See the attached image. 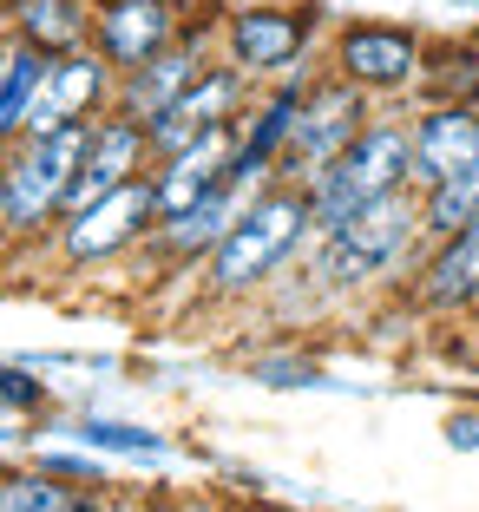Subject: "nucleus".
<instances>
[{
	"instance_id": "nucleus-6",
	"label": "nucleus",
	"mask_w": 479,
	"mask_h": 512,
	"mask_svg": "<svg viewBox=\"0 0 479 512\" xmlns=\"http://www.w3.org/2000/svg\"><path fill=\"white\" fill-rule=\"evenodd\" d=\"M322 60L361 86L375 106H414V86H420V66H427V33L414 20H335Z\"/></svg>"
},
{
	"instance_id": "nucleus-9",
	"label": "nucleus",
	"mask_w": 479,
	"mask_h": 512,
	"mask_svg": "<svg viewBox=\"0 0 479 512\" xmlns=\"http://www.w3.org/2000/svg\"><path fill=\"white\" fill-rule=\"evenodd\" d=\"M270 184H276V178H263V171H230V178L217 184L210 197H197L191 211L158 217L138 256H145L151 270H165V276H197V263H204V256L230 237V224L250 211V197L270 191Z\"/></svg>"
},
{
	"instance_id": "nucleus-19",
	"label": "nucleus",
	"mask_w": 479,
	"mask_h": 512,
	"mask_svg": "<svg viewBox=\"0 0 479 512\" xmlns=\"http://www.w3.org/2000/svg\"><path fill=\"white\" fill-rule=\"evenodd\" d=\"M414 106H479V40H466V33L427 40Z\"/></svg>"
},
{
	"instance_id": "nucleus-20",
	"label": "nucleus",
	"mask_w": 479,
	"mask_h": 512,
	"mask_svg": "<svg viewBox=\"0 0 479 512\" xmlns=\"http://www.w3.org/2000/svg\"><path fill=\"white\" fill-rule=\"evenodd\" d=\"M46 60H53V53L14 40V33H0V151L27 138V112H33V92H40V79H46Z\"/></svg>"
},
{
	"instance_id": "nucleus-8",
	"label": "nucleus",
	"mask_w": 479,
	"mask_h": 512,
	"mask_svg": "<svg viewBox=\"0 0 479 512\" xmlns=\"http://www.w3.org/2000/svg\"><path fill=\"white\" fill-rule=\"evenodd\" d=\"M375 112L381 106L368 99V92L348 86V79L322 60V66H315V79H309V92H302L296 132H289V151H283V165H276V178H283V184H315L361 138V125L375 119Z\"/></svg>"
},
{
	"instance_id": "nucleus-27",
	"label": "nucleus",
	"mask_w": 479,
	"mask_h": 512,
	"mask_svg": "<svg viewBox=\"0 0 479 512\" xmlns=\"http://www.w3.org/2000/svg\"><path fill=\"white\" fill-rule=\"evenodd\" d=\"M86 512H125V506L105 493V486H92V493H86Z\"/></svg>"
},
{
	"instance_id": "nucleus-10",
	"label": "nucleus",
	"mask_w": 479,
	"mask_h": 512,
	"mask_svg": "<svg viewBox=\"0 0 479 512\" xmlns=\"http://www.w3.org/2000/svg\"><path fill=\"white\" fill-rule=\"evenodd\" d=\"M217 20H224V0H197L191 27H184L165 53H151L145 66H125V73H119L112 112H125V119H138V125L165 119V112L178 106V92L217 60Z\"/></svg>"
},
{
	"instance_id": "nucleus-22",
	"label": "nucleus",
	"mask_w": 479,
	"mask_h": 512,
	"mask_svg": "<svg viewBox=\"0 0 479 512\" xmlns=\"http://www.w3.org/2000/svg\"><path fill=\"white\" fill-rule=\"evenodd\" d=\"M73 440L92 453H112V460H165L171 440L151 434V427L138 421H105V414H86V421H73Z\"/></svg>"
},
{
	"instance_id": "nucleus-3",
	"label": "nucleus",
	"mask_w": 479,
	"mask_h": 512,
	"mask_svg": "<svg viewBox=\"0 0 479 512\" xmlns=\"http://www.w3.org/2000/svg\"><path fill=\"white\" fill-rule=\"evenodd\" d=\"M335 14L322 0H224L217 20V60L250 73L256 86L296 73V66L322 60Z\"/></svg>"
},
{
	"instance_id": "nucleus-11",
	"label": "nucleus",
	"mask_w": 479,
	"mask_h": 512,
	"mask_svg": "<svg viewBox=\"0 0 479 512\" xmlns=\"http://www.w3.org/2000/svg\"><path fill=\"white\" fill-rule=\"evenodd\" d=\"M250 99H256V79L250 73H237L230 60H210L204 73L178 92V106H171L165 119L145 125V132H151V158H171V151L191 145V138L217 132V125H237L243 112H250Z\"/></svg>"
},
{
	"instance_id": "nucleus-7",
	"label": "nucleus",
	"mask_w": 479,
	"mask_h": 512,
	"mask_svg": "<svg viewBox=\"0 0 479 512\" xmlns=\"http://www.w3.org/2000/svg\"><path fill=\"white\" fill-rule=\"evenodd\" d=\"M151 224H158V191H151V171H145V178L119 184V191H105L99 204H86V211H66L40 250L53 256L60 270L86 276V270H105V263H119V256L145 250Z\"/></svg>"
},
{
	"instance_id": "nucleus-16",
	"label": "nucleus",
	"mask_w": 479,
	"mask_h": 512,
	"mask_svg": "<svg viewBox=\"0 0 479 512\" xmlns=\"http://www.w3.org/2000/svg\"><path fill=\"white\" fill-rule=\"evenodd\" d=\"M407 125H414V191H434L479 165V106H407Z\"/></svg>"
},
{
	"instance_id": "nucleus-15",
	"label": "nucleus",
	"mask_w": 479,
	"mask_h": 512,
	"mask_svg": "<svg viewBox=\"0 0 479 512\" xmlns=\"http://www.w3.org/2000/svg\"><path fill=\"white\" fill-rule=\"evenodd\" d=\"M145 171H151V132L138 119H125V112H99V119H92V145H86V158H79V178H73V191H66V211H86L105 191L145 178Z\"/></svg>"
},
{
	"instance_id": "nucleus-23",
	"label": "nucleus",
	"mask_w": 479,
	"mask_h": 512,
	"mask_svg": "<svg viewBox=\"0 0 479 512\" xmlns=\"http://www.w3.org/2000/svg\"><path fill=\"white\" fill-rule=\"evenodd\" d=\"M46 401H53V388L33 368L0 362V421H33V414H46Z\"/></svg>"
},
{
	"instance_id": "nucleus-17",
	"label": "nucleus",
	"mask_w": 479,
	"mask_h": 512,
	"mask_svg": "<svg viewBox=\"0 0 479 512\" xmlns=\"http://www.w3.org/2000/svg\"><path fill=\"white\" fill-rule=\"evenodd\" d=\"M230 158H237V125H217V132L178 145L171 158H151V191H158V217L191 211L197 197H210L230 178Z\"/></svg>"
},
{
	"instance_id": "nucleus-14",
	"label": "nucleus",
	"mask_w": 479,
	"mask_h": 512,
	"mask_svg": "<svg viewBox=\"0 0 479 512\" xmlns=\"http://www.w3.org/2000/svg\"><path fill=\"white\" fill-rule=\"evenodd\" d=\"M197 0H92V46L119 66H145L191 27Z\"/></svg>"
},
{
	"instance_id": "nucleus-13",
	"label": "nucleus",
	"mask_w": 479,
	"mask_h": 512,
	"mask_svg": "<svg viewBox=\"0 0 479 512\" xmlns=\"http://www.w3.org/2000/svg\"><path fill=\"white\" fill-rule=\"evenodd\" d=\"M407 309H420L434 322H453V316L479 309V217L420 250V263L407 270Z\"/></svg>"
},
{
	"instance_id": "nucleus-28",
	"label": "nucleus",
	"mask_w": 479,
	"mask_h": 512,
	"mask_svg": "<svg viewBox=\"0 0 479 512\" xmlns=\"http://www.w3.org/2000/svg\"><path fill=\"white\" fill-rule=\"evenodd\" d=\"M0 243H7V184H0Z\"/></svg>"
},
{
	"instance_id": "nucleus-5",
	"label": "nucleus",
	"mask_w": 479,
	"mask_h": 512,
	"mask_svg": "<svg viewBox=\"0 0 479 512\" xmlns=\"http://www.w3.org/2000/svg\"><path fill=\"white\" fill-rule=\"evenodd\" d=\"M414 184V125L401 112H375V119L361 125V138L335 158L329 171L315 184H302L315 204V224L329 230L342 217H355L361 204H375V197H394Z\"/></svg>"
},
{
	"instance_id": "nucleus-18",
	"label": "nucleus",
	"mask_w": 479,
	"mask_h": 512,
	"mask_svg": "<svg viewBox=\"0 0 479 512\" xmlns=\"http://www.w3.org/2000/svg\"><path fill=\"white\" fill-rule=\"evenodd\" d=\"M0 33L40 53H79L92 46V0H0Z\"/></svg>"
},
{
	"instance_id": "nucleus-12",
	"label": "nucleus",
	"mask_w": 479,
	"mask_h": 512,
	"mask_svg": "<svg viewBox=\"0 0 479 512\" xmlns=\"http://www.w3.org/2000/svg\"><path fill=\"white\" fill-rule=\"evenodd\" d=\"M112 92H119V66L105 60L99 46H79V53H53V60H46L40 92H33L27 138H33V132H60V125H79V119H99V112H112Z\"/></svg>"
},
{
	"instance_id": "nucleus-24",
	"label": "nucleus",
	"mask_w": 479,
	"mask_h": 512,
	"mask_svg": "<svg viewBox=\"0 0 479 512\" xmlns=\"http://www.w3.org/2000/svg\"><path fill=\"white\" fill-rule=\"evenodd\" d=\"M250 381H263V388H329V375L309 355H256Z\"/></svg>"
},
{
	"instance_id": "nucleus-25",
	"label": "nucleus",
	"mask_w": 479,
	"mask_h": 512,
	"mask_svg": "<svg viewBox=\"0 0 479 512\" xmlns=\"http://www.w3.org/2000/svg\"><path fill=\"white\" fill-rule=\"evenodd\" d=\"M46 473H60V480H73V486H105V453H33Z\"/></svg>"
},
{
	"instance_id": "nucleus-21",
	"label": "nucleus",
	"mask_w": 479,
	"mask_h": 512,
	"mask_svg": "<svg viewBox=\"0 0 479 512\" xmlns=\"http://www.w3.org/2000/svg\"><path fill=\"white\" fill-rule=\"evenodd\" d=\"M92 486H73L60 473H46L40 460L0 473V512H86Z\"/></svg>"
},
{
	"instance_id": "nucleus-26",
	"label": "nucleus",
	"mask_w": 479,
	"mask_h": 512,
	"mask_svg": "<svg viewBox=\"0 0 479 512\" xmlns=\"http://www.w3.org/2000/svg\"><path fill=\"white\" fill-rule=\"evenodd\" d=\"M447 447H453V453H479V407L447 414Z\"/></svg>"
},
{
	"instance_id": "nucleus-1",
	"label": "nucleus",
	"mask_w": 479,
	"mask_h": 512,
	"mask_svg": "<svg viewBox=\"0 0 479 512\" xmlns=\"http://www.w3.org/2000/svg\"><path fill=\"white\" fill-rule=\"evenodd\" d=\"M315 230L322 224H315L309 191L276 178L270 191L250 197V211L230 224V237L197 263V296H204L210 309H237V302L270 296L289 270H302Z\"/></svg>"
},
{
	"instance_id": "nucleus-4",
	"label": "nucleus",
	"mask_w": 479,
	"mask_h": 512,
	"mask_svg": "<svg viewBox=\"0 0 479 512\" xmlns=\"http://www.w3.org/2000/svg\"><path fill=\"white\" fill-rule=\"evenodd\" d=\"M86 145H92V119L60 125V132H33V138H20V145H7L0 184H7V243H14V250H40V243L53 237Z\"/></svg>"
},
{
	"instance_id": "nucleus-30",
	"label": "nucleus",
	"mask_w": 479,
	"mask_h": 512,
	"mask_svg": "<svg viewBox=\"0 0 479 512\" xmlns=\"http://www.w3.org/2000/svg\"><path fill=\"white\" fill-rule=\"evenodd\" d=\"M0 158H7V151H0Z\"/></svg>"
},
{
	"instance_id": "nucleus-29",
	"label": "nucleus",
	"mask_w": 479,
	"mask_h": 512,
	"mask_svg": "<svg viewBox=\"0 0 479 512\" xmlns=\"http://www.w3.org/2000/svg\"><path fill=\"white\" fill-rule=\"evenodd\" d=\"M125 512H171V506H125Z\"/></svg>"
},
{
	"instance_id": "nucleus-2",
	"label": "nucleus",
	"mask_w": 479,
	"mask_h": 512,
	"mask_svg": "<svg viewBox=\"0 0 479 512\" xmlns=\"http://www.w3.org/2000/svg\"><path fill=\"white\" fill-rule=\"evenodd\" d=\"M427 250V224H420V191L375 197L355 217L315 230L309 256H302V283L322 296H368L381 283H407V270Z\"/></svg>"
}]
</instances>
